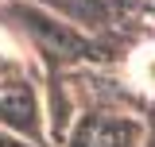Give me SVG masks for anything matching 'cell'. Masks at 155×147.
Returning a JSON list of instances; mask_svg holds the SVG:
<instances>
[{
	"label": "cell",
	"mask_w": 155,
	"mask_h": 147,
	"mask_svg": "<svg viewBox=\"0 0 155 147\" xmlns=\"http://www.w3.org/2000/svg\"><path fill=\"white\" fill-rule=\"evenodd\" d=\"M132 74H136V81H140L147 93H155V47H147V51H140V54H136Z\"/></svg>",
	"instance_id": "6da1fadb"
}]
</instances>
